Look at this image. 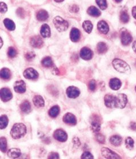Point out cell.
I'll list each match as a JSON object with an SVG mask.
<instances>
[{
	"instance_id": "1",
	"label": "cell",
	"mask_w": 136,
	"mask_h": 159,
	"mask_svg": "<svg viewBox=\"0 0 136 159\" xmlns=\"http://www.w3.org/2000/svg\"><path fill=\"white\" fill-rule=\"evenodd\" d=\"M26 133V127L21 123L13 125L11 131V135L14 139H18L24 136Z\"/></svg>"
},
{
	"instance_id": "2",
	"label": "cell",
	"mask_w": 136,
	"mask_h": 159,
	"mask_svg": "<svg viewBox=\"0 0 136 159\" xmlns=\"http://www.w3.org/2000/svg\"><path fill=\"white\" fill-rule=\"evenodd\" d=\"M112 65L114 69L120 73L129 74L131 72V67L125 61L120 59H114L112 62Z\"/></svg>"
},
{
	"instance_id": "3",
	"label": "cell",
	"mask_w": 136,
	"mask_h": 159,
	"mask_svg": "<svg viewBox=\"0 0 136 159\" xmlns=\"http://www.w3.org/2000/svg\"><path fill=\"white\" fill-rule=\"evenodd\" d=\"M128 103L127 96L124 93H119L117 96H114V108L119 109H124L126 105Z\"/></svg>"
},
{
	"instance_id": "4",
	"label": "cell",
	"mask_w": 136,
	"mask_h": 159,
	"mask_svg": "<svg viewBox=\"0 0 136 159\" xmlns=\"http://www.w3.org/2000/svg\"><path fill=\"white\" fill-rule=\"evenodd\" d=\"M53 23L56 29L59 32H63L68 29V22L60 17H56L53 20Z\"/></svg>"
},
{
	"instance_id": "5",
	"label": "cell",
	"mask_w": 136,
	"mask_h": 159,
	"mask_svg": "<svg viewBox=\"0 0 136 159\" xmlns=\"http://www.w3.org/2000/svg\"><path fill=\"white\" fill-rule=\"evenodd\" d=\"M120 38H121V43L124 46H127L131 44L133 40V38L131 33L125 29H122L121 30Z\"/></svg>"
},
{
	"instance_id": "6",
	"label": "cell",
	"mask_w": 136,
	"mask_h": 159,
	"mask_svg": "<svg viewBox=\"0 0 136 159\" xmlns=\"http://www.w3.org/2000/svg\"><path fill=\"white\" fill-rule=\"evenodd\" d=\"M91 131L94 133H98L101 129V121L100 118L97 115L91 116Z\"/></svg>"
},
{
	"instance_id": "7",
	"label": "cell",
	"mask_w": 136,
	"mask_h": 159,
	"mask_svg": "<svg viewBox=\"0 0 136 159\" xmlns=\"http://www.w3.org/2000/svg\"><path fill=\"white\" fill-rule=\"evenodd\" d=\"M53 137L58 142H65L68 139V135L63 130L58 129L54 132Z\"/></svg>"
},
{
	"instance_id": "8",
	"label": "cell",
	"mask_w": 136,
	"mask_h": 159,
	"mask_svg": "<svg viewBox=\"0 0 136 159\" xmlns=\"http://www.w3.org/2000/svg\"><path fill=\"white\" fill-rule=\"evenodd\" d=\"M23 75L28 79H36L39 77V73L33 68L29 67L24 71Z\"/></svg>"
},
{
	"instance_id": "9",
	"label": "cell",
	"mask_w": 136,
	"mask_h": 159,
	"mask_svg": "<svg viewBox=\"0 0 136 159\" xmlns=\"http://www.w3.org/2000/svg\"><path fill=\"white\" fill-rule=\"evenodd\" d=\"M0 94H1V99L4 102L9 101L13 98V95L11 93V91L8 88H1Z\"/></svg>"
},
{
	"instance_id": "10",
	"label": "cell",
	"mask_w": 136,
	"mask_h": 159,
	"mask_svg": "<svg viewBox=\"0 0 136 159\" xmlns=\"http://www.w3.org/2000/svg\"><path fill=\"white\" fill-rule=\"evenodd\" d=\"M102 156L106 159H121V157L112 150L107 148L101 149Z\"/></svg>"
},
{
	"instance_id": "11",
	"label": "cell",
	"mask_w": 136,
	"mask_h": 159,
	"mask_svg": "<svg viewBox=\"0 0 136 159\" xmlns=\"http://www.w3.org/2000/svg\"><path fill=\"white\" fill-rule=\"evenodd\" d=\"M66 93L69 98L76 99L79 96L80 91L78 88L75 86H69L66 89Z\"/></svg>"
},
{
	"instance_id": "12",
	"label": "cell",
	"mask_w": 136,
	"mask_h": 159,
	"mask_svg": "<svg viewBox=\"0 0 136 159\" xmlns=\"http://www.w3.org/2000/svg\"><path fill=\"white\" fill-rule=\"evenodd\" d=\"M63 121L66 124L70 126H75L77 124V119L73 114L68 112L63 116Z\"/></svg>"
},
{
	"instance_id": "13",
	"label": "cell",
	"mask_w": 136,
	"mask_h": 159,
	"mask_svg": "<svg viewBox=\"0 0 136 159\" xmlns=\"http://www.w3.org/2000/svg\"><path fill=\"white\" fill-rule=\"evenodd\" d=\"M79 55L82 60H91V59L92 58L93 53L90 49L84 47L81 50Z\"/></svg>"
},
{
	"instance_id": "14",
	"label": "cell",
	"mask_w": 136,
	"mask_h": 159,
	"mask_svg": "<svg viewBox=\"0 0 136 159\" xmlns=\"http://www.w3.org/2000/svg\"><path fill=\"white\" fill-rule=\"evenodd\" d=\"M30 44L32 47L34 48H41L43 46L44 42L42 39L40 37L39 35L33 36L30 38Z\"/></svg>"
},
{
	"instance_id": "15",
	"label": "cell",
	"mask_w": 136,
	"mask_h": 159,
	"mask_svg": "<svg viewBox=\"0 0 136 159\" xmlns=\"http://www.w3.org/2000/svg\"><path fill=\"white\" fill-rule=\"evenodd\" d=\"M14 90L17 93H24L26 90L25 83L22 80L16 81L14 84Z\"/></svg>"
},
{
	"instance_id": "16",
	"label": "cell",
	"mask_w": 136,
	"mask_h": 159,
	"mask_svg": "<svg viewBox=\"0 0 136 159\" xmlns=\"http://www.w3.org/2000/svg\"><path fill=\"white\" fill-rule=\"evenodd\" d=\"M97 29L100 33L107 34L109 32V28L108 23L104 21H100L97 24Z\"/></svg>"
},
{
	"instance_id": "17",
	"label": "cell",
	"mask_w": 136,
	"mask_h": 159,
	"mask_svg": "<svg viewBox=\"0 0 136 159\" xmlns=\"http://www.w3.org/2000/svg\"><path fill=\"white\" fill-rule=\"evenodd\" d=\"M122 83L118 78H112L110 80L109 87L113 90H118L121 87Z\"/></svg>"
},
{
	"instance_id": "18",
	"label": "cell",
	"mask_w": 136,
	"mask_h": 159,
	"mask_svg": "<svg viewBox=\"0 0 136 159\" xmlns=\"http://www.w3.org/2000/svg\"><path fill=\"white\" fill-rule=\"evenodd\" d=\"M40 33L42 37H43L44 38L50 37L51 35V32L49 25L47 24L42 25V26L41 28Z\"/></svg>"
},
{
	"instance_id": "19",
	"label": "cell",
	"mask_w": 136,
	"mask_h": 159,
	"mask_svg": "<svg viewBox=\"0 0 136 159\" xmlns=\"http://www.w3.org/2000/svg\"><path fill=\"white\" fill-rule=\"evenodd\" d=\"M70 38L72 42H77L80 38V32L78 29L73 28L70 33Z\"/></svg>"
},
{
	"instance_id": "20",
	"label": "cell",
	"mask_w": 136,
	"mask_h": 159,
	"mask_svg": "<svg viewBox=\"0 0 136 159\" xmlns=\"http://www.w3.org/2000/svg\"><path fill=\"white\" fill-rule=\"evenodd\" d=\"M114 95L110 94H107L104 97V102L105 105L108 108H110V109L114 108Z\"/></svg>"
},
{
	"instance_id": "21",
	"label": "cell",
	"mask_w": 136,
	"mask_h": 159,
	"mask_svg": "<svg viewBox=\"0 0 136 159\" xmlns=\"http://www.w3.org/2000/svg\"><path fill=\"white\" fill-rule=\"evenodd\" d=\"M21 151L18 148H11L9 149L8 152V156L12 159L18 158L21 156Z\"/></svg>"
},
{
	"instance_id": "22",
	"label": "cell",
	"mask_w": 136,
	"mask_h": 159,
	"mask_svg": "<svg viewBox=\"0 0 136 159\" xmlns=\"http://www.w3.org/2000/svg\"><path fill=\"white\" fill-rule=\"evenodd\" d=\"M33 102L34 105L38 108L42 107L45 105V101L41 95H36L33 99Z\"/></svg>"
},
{
	"instance_id": "23",
	"label": "cell",
	"mask_w": 136,
	"mask_h": 159,
	"mask_svg": "<svg viewBox=\"0 0 136 159\" xmlns=\"http://www.w3.org/2000/svg\"><path fill=\"white\" fill-rule=\"evenodd\" d=\"M122 139L119 135H114L110 138V142L115 147H118L122 143Z\"/></svg>"
},
{
	"instance_id": "24",
	"label": "cell",
	"mask_w": 136,
	"mask_h": 159,
	"mask_svg": "<svg viewBox=\"0 0 136 159\" xmlns=\"http://www.w3.org/2000/svg\"><path fill=\"white\" fill-rule=\"evenodd\" d=\"M37 19L40 21H45L48 17L49 14L45 10H40L37 13Z\"/></svg>"
},
{
	"instance_id": "25",
	"label": "cell",
	"mask_w": 136,
	"mask_h": 159,
	"mask_svg": "<svg viewBox=\"0 0 136 159\" xmlns=\"http://www.w3.org/2000/svg\"><path fill=\"white\" fill-rule=\"evenodd\" d=\"M20 109L24 113L28 114L31 111V105L28 100H25L20 104Z\"/></svg>"
},
{
	"instance_id": "26",
	"label": "cell",
	"mask_w": 136,
	"mask_h": 159,
	"mask_svg": "<svg viewBox=\"0 0 136 159\" xmlns=\"http://www.w3.org/2000/svg\"><path fill=\"white\" fill-rule=\"evenodd\" d=\"M87 13L89 15H90L91 16L99 17L101 15V11H100L95 6H91L88 9L87 11Z\"/></svg>"
},
{
	"instance_id": "27",
	"label": "cell",
	"mask_w": 136,
	"mask_h": 159,
	"mask_svg": "<svg viewBox=\"0 0 136 159\" xmlns=\"http://www.w3.org/2000/svg\"><path fill=\"white\" fill-rule=\"evenodd\" d=\"M4 24L6 28L10 31L14 30L16 28V25L14 22L9 18H6L4 20Z\"/></svg>"
},
{
	"instance_id": "28",
	"label": "cell",
	"mask_w": 136,
	"mask_h": 159,
	"mask_svg": "<svg viewBox=\"0 0 136 159\" xmlns=\"http://www.w3.org/2000/svg\"><path fill=\"white\" fill-rule=\"evenodd\" d=\"M97 49L99 54H104L108 51V46L105 43L100 42L97 45Z\"/></svg>"
},
{
	"instance_id": "29",
	"label": "cell",
	"mask_w": 136,
	"mask_h": 159,
	"mask_svg": "<svg viewBox=\"0 0 136 159\" xmlns=\"http://www.w3.org/2000/svg\"><path fill=\"white\" fill-rule=\"evenodd\" d=\"M60 112V108L58 105H54L52 107L49 111V115L51 118H56L59 115Z\"/></svg>"
},
{
	"instance_id": "30",
	"label": "cell",
	"mask_w": 136,
	"mask_h": 159,
	"mask_svg": "<svg viewBox=\"0 0 136 159\" xmlns=\"http://www.w3.org/2000/svg\"><path fill=\"white\" fill-rule=\"evenodd\" d=\"M42 65L45 67H52L54 66L53 62L51 58L49 57H46L41 61Z\"/></svg>"
},
{
	"instance_id": "31",
	"label": "cell",
	"mask_w": 136,
	"mask_h": 159,
	"mask_svg": "<svg viewBox=\"0 0 136 159\" xmlns=\"http://www.w3.org/2000/svg\"><path fill=\"white\" fill-rule=\"evenodd\" d=\"M11 76V71L8 68H2L1 70V78L4 79H9Z\"/></svg>"
},
{
	"instance_id": "32",
	"label": "cell",
	"mask_w": 136,
	"mask_h": 159,
	"mask_svg": "<svg viewBox=\"0 0 136 159\" xmlns=\"http://www.w3.org/2000/svg\"><path fill=\"white\" fill-rule=\"evenodd\" d=\"M93 24L92 23L89 21H85L84 22H83L82 24V28L84 29V30H85V32L87 33H91L93 29Z\"/></svg>"
},
{
	"instance_id": "33",
	"label": "cell",
	"mask_w": 136,
	"mask_h": 159,
	"mask_svg": "<svg viewBox=\"0 0 136 159\" xmlns=\"http://www.w3.org/2000/svg\"><path fill=\"white\" fill-rule=\"evenodd\" d=\"M9 123V120L7 116L2 115L0 118V127L1 129H5L8 126Z\"/></svg>"
},
{
	"instance_id": "34",
	"label": "cell",
	"mask_w": 136,
	"mask_h": 159,
	"mask_svg": "<svg viewBox=\"0 0 136 159\" xmlns=\"http://www.w3.org/2000/svg\"><path fill=\"white\" fill-rule=\"evenodd\" d=\"M0 148L2 152H6L7 150V140L5 137H1L0 139Z\"/></svg>"
},
{
	"instance_id": "35",
	"label": "cell",
	"mask_w": 136,
	"mask_h": 159,
	"mask_svg": "<svg viewBox=\"0 0 136 159\" xmlns=\"http://www.w3.org/2000/svg\"><path fill=\"white\" fill-rule=\"evenodd\" d=\"M120 20L121 22L124 23H126L129 22V16L126 11H121V14H120Z\"/></svg>"
},
{
	"instance_id": "36",
	"label": "cell",
	"mask_w": 136,
	"mask_h": 159,
	"mask_svg": "<svg viewBox=\"0 0 136 159\" xmlns=\"http://www.w3.org/2000/svg\"><path fill=\"white\" fill-rule=\"evenodd\" d=\"M134 140L131 137H128L125 140V145L126 148H128L129 150L133 149L134 147Z\"/></svg>"
},
{
	"instance_id": "37",
	"label": "cell",
	"mask_w": 136,
	"mask_h": 159,
	"mask_svg": "<svg viewBox=\"0 0 136 159\" xmlns=\"http://www.w3.org/2000/svg\"><path fill=\"white\" fill-rule=\"evenodd\" d=\"M97 4L102 10H105L107 8V0H96Z\"/></svg>"
},
{
	"instance_id": "38",
	"label": "cell",
	"mask_w": 136,
	"mask_h": 159,
	"mask_svg": "<svg viewBox=\"0 0 136 159\" xmlns=\"http://www.w3.org/2000/svg\"><path fill=\"white\" fill-rule=\"evenodd\" d=\"M97 142L101 144H104L105 142V137L101 133H97L96 135Z\"/></svg>"
},
{
	"instance_id": "39",
	"label": "cell",
	"mask_w": 136,
	"mask_h": 159,
	"mask_svg": "<svg viewBox=\"0 0 136 159\" xmlns=\"http://www.w3.org/2000/svg\"><path fill=\"white\" fill-rule=\"evenodd\" d=\"M8 56L10 58H13L15 57L16 56V55H17V51H16V49L14 47H11L8 49Z\"/></svg>"
},
{
	"instance_id": "40",
	"label": "cell",
	"mask_w": 136,
	"mask_h": 159,
	"mask_svg": "<svg viewBox=\"0 0 136 159\" xmlns=\"http://www.w3.org/2000/svg\"><path fill=\"white\" fill-rule=\"evenodd\" d=\"M88 86H89V90L91 91H95L97 87L96 82L95 81V80H93V79L91 80V81L89 83Z\"/></svg>"
},
{
	"instance_id": "41",
	"label": "cell",
	"mask_w": 136,
	"mask_h": 159,
	"mask_svg": "<svg viewBox=\"0 0 136 159\" xmlns=\"http://www.w3.org/2000/svg\"><path fill=\"white\" fill-rule=\"evenodd\" d=\"M81 158L82 159H93L94 158V157L89 152L86 151L81 155Z\"/></svg>"
},
{
	"instance_id": "42",
	"label": "cell",
	"mask_w": 136,
	"mask_h": 159,
	"mask_svg": "<svg viewBox=\"0 0 136 159\" xmlns=\"http://www.w3.org/2000/svg\"><path fill=\"white\" fill-rule=\"evenodd\" d=\"M36 57V54L34 52H28L25 54V58L28 61L33 60Z\"/></svg>"
},
{
	"instance_id": "43",
	"label": "cell",
	"mask_w": 136,
	"mask_h": 159,
	"mask_svg": "<svg viewBox=\"0 0 136 159\" xmlns=\"http://www.w3.org/2000/svg\"><path fill=\"white\" fill-rule=\"evenodd\" d=\"M0 10L1 13H5L8 11L7 5H6L5 3L1 2L0 4Z\"/></svg>"
},
{
	"instance_id": "44",
	"label": "cell",
	"mask_w": 136,
	"mask_h": 159,
	"mask_svg": "<svg viewBox=\"0 0 136 159\" xmlns=\"http://www.w3.org/2000/svg\"><path fill=\"white\" fill-rule=\"evenodd\" d=\"M48 158L51 159H59L60 157H59L58 154H57L56 152H51L50 154H49Z\"/></svg>"
},
{
	"instance_id": "45",
	"label": "cell",
	"mask_w": 136,
	"mask_h": 159,
	"mask_svg": "<svg viewBox=\"0 0 136 159\" xmlns=\"http://www.w3.org/2000/svg\"><path fill=\"white\" fill-rule=\"evenodd\" d=\"M70 11L72 13H77L79 11V8L77 5H73L69 9Z\"/></svg>"
},
{
	"instance_id": "46",
	"label": "cell",
	"mask_w": 136,
	"mask_h": 159,
	"mask_svg": "<svg viewBox=\"0 0 136 159\" xmlns=\"http://www.w3.org/2000/svg\"><path fill=\"white\" fill-rule=\"evenodd\" d=\"M17 15L21 18H23L25 16V11L22 8H18L17 11Z\"/></svg>"
},
{
	"instance_id": "47",
	"label": "cell",
	"mask_w": 136,
	"mask_h": 159,
	"mask_svg": "<svg viewBox=\"0 0 136 159\" xmlns=\"http://www.w3.org/2000/svg\"><path fill=\"white\" fill-rule=\"evenodd\" d=\"M130 128L133 131H136V122H131L130 124Z\"/></svg>"
},
{
	"instance_id": "48",
	"label": "cell",
	"mask_w": 136,
	"mask_h": 159,
	"mask_svg": "<svg viewBox=\"0 0 136 159\" xmlns=\"http://www.w3.org/2000/svg\"><path fill=\"white\" fill-rule=\"evenodd\" d=\"M132 15L133 17L136 20V6H134L133 8L132 9Z\"/></svg>"
},
{
	"instance_id": "49",
	"label": "cell",
	"mask_w": 136,
	"mask_h": 159,
	"mask_svg": "<svg viewBox=\"0 0 136 159\" xmlns=\"http://www.w3.org/2000/svg\"><path fill=\"white\" fill-rule=\"evenodd\" d=\"M132 48H133V51L135 52L136 53V41H135L133 44V45H132Z\"/></svg>"
},
{
	"instance_id": "50",
	"label": "cell",
	"mask_w": 136,
	"mask_h": 159,
	"mask_svg": "<svg viewBox=\"0 0 136 159\" xmlns=\"http://www.w3.org/2000/svg\"><path fill=\"white\" fill-rule=\"evenodd\" d=\"M56 2H63L64 0H54Z\"/></svg>"
},
{
	"instance_id": "51",
	"label": "cell",
	"mask_w": 136,
	"mask_h": 159,
	"mask_svg": "<svg viewBox=\"0 0 136 159\" xmlns=\"http://www.w3.org/2000/svg\"><path fill=\"white\" fill-rule=\"evenodd\" d=\"M1 47L2 46V39L1 38Z\"/></svg>"
},
{
	"instance_id": "52",
	"label": "cell",
	"mask_w": 136,
	"mask_h": 159,
	"mask_svg": "<svg viewBox=\"0 0 136 159\" xmlns=\"http://www.w3.org/2000/svg\"><path fill=\"white\" fill-rule=\"evenodd\" d=\"M117 2H121L122 1V0H115Z\"/></svg>"
},
{
	"instance_id": "53",
	"label": "cell",
	"mask_w": 136,
	"mask_h": 159,
	"mask_svg": "<svg viewBox=\"0 0 136 159\" xmlns=\"http://www.w3.org/2000/svg\"><path fill=\"white\" fill-rule=\"evenodd\" d=\"M135 90H136V87H135Z\"/></svg>"
}]
</instances>
